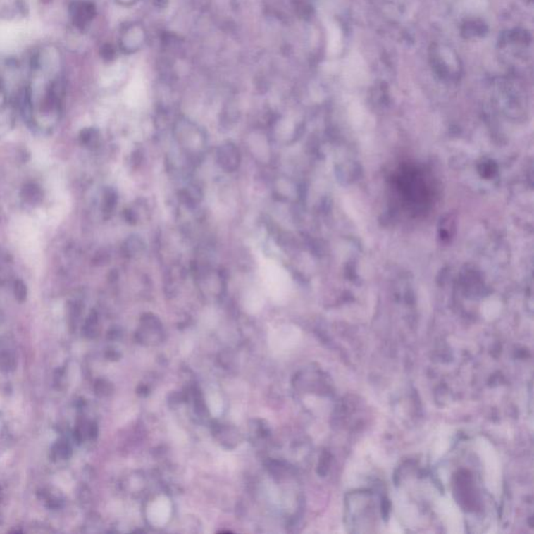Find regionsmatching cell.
<instances>
[{
	"instance_id": "6da1fadb",
	"label": "cell",
	"mask_w": 534,
	"mask_h": 534,
	"mask_svg": "<svg viewBox=\"0 0 534 534\" xmlns=\"http://www.w3.org/2000/svg\"><path fill=\"white\" fill-rule=\"evenodd\" d=\"M477 454L480 458L483 479L486 488L495 498L502 495V464L495 447L486 438L480 437L476 442Z\"/></svg>"
},
{
	"instance_id": "7a4b0ae2",
	"label": "cell",
	"mask_w": 534,
	"mask_h": 534,
	"mask_svg": "<svg viewBox=\"0 0 534 534\" xmlns=\"http://www.w3.org/2000/svg\"><path fill=\"white\" fill-rule=\"evenodd\" d=\"M436 510L449 533H464V519L461 511L450 497H442L436 503Z\"/></svg>"
},
{
	"instance_id": "3957f363",
	"label": "cell",
	"mask_w": 534,
	"mask_h": 534,
	"mask_svg": "<svg viewBox=\"0 0 534 534\" xmlns=\"http://www.w3.org/2000/svg\"><path fill=\"white\" fill-rule=\"evenodd\" d=\"M171 505L166 497L156 499L147 508V518L154 526L162 527L168 522Z\"/></svg>"
},
{
	"instance_id": "277c9868",
	"label": "cell",
	"mask_w": 534,
	"mask_h": 534,
	"mask_svg": "<svg viewBox=\"0 0 534 534\" xmlns=\"http://www.w3.org/2000/svg\"><path fill=\"white\" fill-rule=\"evenodd\" d=\"M299 332L294 328L279 330L271 335V346L278 352L287 351L299 344L301 340Z\"/></svg>"
},
{
	"instance_id": "5b68a950",
	"label": "cell",
	"mask_w": 534,
	"mask_h": 534,
	"mask_svg": "<svg viewBox=\"0 0 534 534\" xmlns=\"http://www.w3.org/2000/svg\"><path fill=\"white\" fill-rule=\"evenodd\" d=\"M71 18L75 27L84 30L92 20L95 15V8L92 4L86 1L75 2L70 6Z\"/></svg>"
},
{
	"instance_id": "8992f818",
	"label": "cell",
	"mask_w": 534,
	"mask_h": 534,
	"mask_svg": "<svg viewBox=\"0 0 534 534\" xmlns=\"http://www.w3.org/2000/svg\"><path fill=\"white\" fill-rule=\"evenodd\" d=\"M218 159L223 168L230 171L235 170L240 165V151L233 144L229 143L219 149Z\"/></svg>"
},
{
	"instance_id": "52a82bcc",
	"label": "cell",
	"mask_w": 534,
	"mask_h": 534,
	"mask_svg": "<svg viewBox=\"0 0 534 534\" xmlns=\"http://www.w3.org/2000/svg\"><path fill=\"white\" fill-rule=\"evenodd\" d=\"M210 408H211L212 414H218L221 411L223 408V404H221V399L218 397H213L210 399Z\"/></svg>"
}]
</instances>
